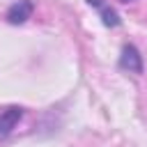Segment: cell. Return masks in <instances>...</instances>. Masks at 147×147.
<instances>
[{
    "label": "cell",
    "instance_id": "6da1fadb",
    "mask_svg": "<svg viewBox=\"0 0 147 147\" xmlns=\"http://www.w3.org/2000/svg\"><path fill=\"white\" fill-rule=\"evenodd\" d=\"M119 67L131 71V74H142V55L136 46H124L122 48V55H119Z\"/></svg>",
    "mask_w": 147,
    "mask_h": 147
},
{
    "label": "cell",
    "instance_id": "7a4b0ae2",
    "mask_svg": "<svg viewBox=\"0 0 147 147\" xmlns=\"http://www.w3.org/2000/svg\"><path fill=\"white\" fill-rule=\"evenodd\" d=\"M32 11H34L32 0H18V2H14V5L7 9V21H9L11 25H21V23H25V21L32 16Z\"/></svg>",
    "mask_w": 147,
    "mask_h": 147
},
{
    "label": "cell",
    "instance_id": "3957f363",
    "mask_svg": "<svg viewBox=\"0 0 147 147\" xmlns=\"http://www.w3.org/2000/svg\"><path fill=\"white\" fill-rule=\"evenodd\" d=\"M21 117H23V108H18V106L2 108V110H0V138L9 136V133L16 129V124H18Z\"/></svg>",
    "mask_w": 147,
    "mask_h": 147
},
{
    "label": "cell",
    "instance_id": "277c9868",
    "mask_svg": "<svg viewBox=\"0 0 147 147\" xmlns=\"http://www.w3.org/2000/svg\"><path fill=\"white\" fill-rule=\"evenodd\" d=\"M87 5H92V7L99 9L103 25H108V28H117V25H119V16H117V11H115L110 5H106L103 0H87Z\"/></svg>",
    "mask_w": 147,
    "mask_h": 147
},
{
    "label": "cell",
    "instance_id": "5b68a950",
    "mask_svg": "<svg viewBox=\"0 0 147 147\" xmlns=\"http://www.w3.org/2000/svg\"><path fill=\"white\" fill-rule=\"evenodd\" d=\"M124 2H129V0H124Z\"/></svg>",
    "mask_w": 147,
    "mask_h": 147
}]
</instances>
